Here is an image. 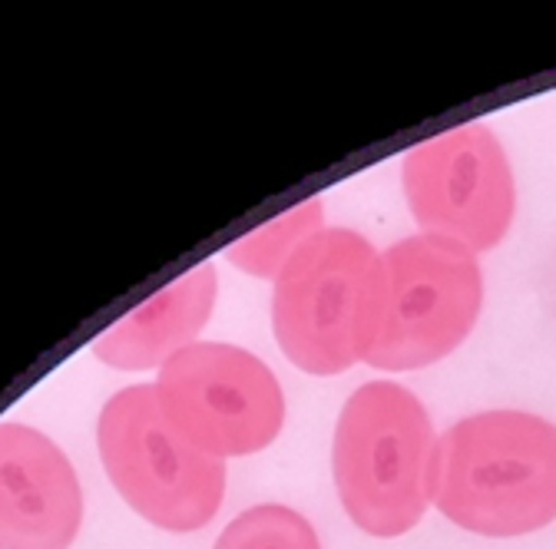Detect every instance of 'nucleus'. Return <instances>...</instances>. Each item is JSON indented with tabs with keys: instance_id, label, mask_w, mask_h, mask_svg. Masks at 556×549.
I'll use <instances>...</instances> for the list:
<instances>
[{
	"instance_id": "423d86ee",
	"label": "nucleus",
	"mask_w": 556,
	"mask_h": 549,
	"mask_svg": "<svg viewBox=\"0 0 556 549\" xmlns=\"http://www.w3.org/2000/svg\"><path fill=\"white\" fill-rule=\"evenodd\" d=\"M153 387L169 424L219 460L265 450L286 424V394L271 368L226 341L182 348Z\"/></svg>"
},
{
	"instance_id": "6e6552de",
	"label": "nucleus",
	"mask_w": 556,
	"mask_h": 549,
	"mask_svg": "<svg viewBox=\"0 0 556 549\" xmlns=\"http://www.w3.org/2000/svg\"><path fill=\"white\" fill-rule=\"evenodd\" d=\"M84 490L66 454L34 427L0 424V549H70Z\"/></svg>"
},
{
	"instance_id": "9b49d317",
	"label": "nucleus",
	"mask_w": 556,
	"mask_h": 549,
	"mask_svg": "<svg viewBox=\"0 0 556 549\" xmlns=\"http://www.w3.org/2000/svg\"><path fill=\"white\" fill-rule=\"evenodd\" d=\"M216 549H321L315 526L292 507L262 503L236 516Z\"/></svg>"
},
{
	"instance_id": "20e7f679",
	"label": "nucleus",
	"mask_w": 556,
	"mask_h": 549,
	"mask_svg": "<svg viewBox=\"0 0 556 549\" xmlns=\"http://www.w3.org/2000/svg\"><path fill=\"white\" fill-rule=\"evenodd\" d=\"M97 447L119 497L153 526L192 533L219 513L226 460L202 454L169 424L153 384L123 387L103 404Z\"/></svg>"
},
{
	"instance_id": "0eeeda50",
	"label": "nucleus",
	"mask_w": 556,
	"mask_h": 549,
	"mask_svg": "<svg viewBox=\"0 0 556 549\" xmlns=\"http://www.w3.org/2000/svg\"><path fill=\"white\" fill-rule=\"evenodd\" d=\"M401 182L428 235L486 252L501 245L517 213V182L497 136L467 123L414 146L401 163Z\"/></svg>"
},
{
	"instance_id": "7ed1b4c3",
	"label": "nucleus",
	"mask_w": 556,
	"mask_h": 549,
	"mask_svg": "<svg viewBox=\"0 0 556 549\" xmlns=\"http://www.w3.org/2000/svg\"><path fill=\"white\" fill-rule=\"evenodd\" d=\"M384 265L352 229H321L275 279L271 328L282 355L315 378L365 361L378 331Z\"/></svg>"
},
{
	"instance_id": "f03ea898",
	"label": "nucleus",
	"mask_w": 556,
	"mask_h": 549,
	"mask_svg": "<svg viewBox=\"0 0 556 549\" xmlns=\"http://www.w3.org/2000/svg\"><path fill=\"white\" fill-rule=\"evenodd\" d=\"M438 434L425 404L394 381H368L344 400L331 470L338 500L362 533L404 536L434 503Z\"/></svg>"
},
{
	"instance_id": "9d476101",
	"label": "nucleus",
	"mask_w": 556,
	"mask_h": 549,
	"mask_svg": "<svg viewBox=\"0 0 556 549\" xmlns=\"http://www.w3.org/2000/svg\"><path fill=\"white\" fill-rule=\"evenodd\" d=\"M325 205L321 199H308V202H299L295 209H289L286 216H278L275 222L242 235L239 242H232L226 248V258L255 274V279H278L282 274V268L289 265V258L312 239L318 235L325 226Z\"/></svg>"
},
{
	"instance_id": "1a4fd4ad",
	"label": "nucleus",
	"mask_w": 556,
	"mask_h": 549,
	"mask_svg": "<svg viewBox=\"0 0 556 549\" xmlns=\"http://www.w3.org/2000/svg\"><path fill=\"white\" fill-rule=\"evenodd\" d=\"M216 292V268L208 261L195 265L103 331L93 345L97 358L119 371H160L182 348L195 345L199 331L213 318Z\"/></svg>"
},
{
	"instance_id": "39448f33",
	"label": "nucleus",
	"mask_w": 556,
	"mask_h": 549,
	"mask_svg": "<svg viewBox=\"0 0 556 549\" xmlns=\"http://www.w3.org/2000/svg\"><path fill=\"white\" fill-rule=\"evenodd\" d=\"M381 315L365 361L378 371H417L457 352L483 305L477 255L421 232L381 252Z\"/></svg>"
},
{
	"instance_id": "f257e3e1",
	"label": "nucleus",
	"mask_w": 556,
	"mask_h": 549,
	"mask_svg": "<svg viewBox=\"0 0 556 549\" xmlns=\"http://www.w3.org/2000/svg\"><path fill=\"white\" fill-rule=\"evenodd\" d=\"M434 507L460 529L514 539L556 520V424L480 410L438 441Z\"/></svg>"
}]
</instances>
